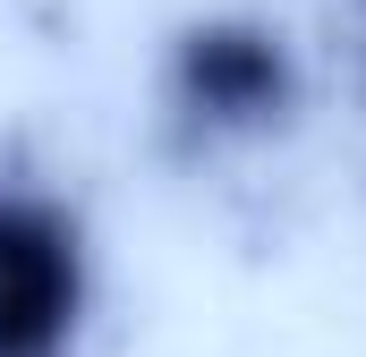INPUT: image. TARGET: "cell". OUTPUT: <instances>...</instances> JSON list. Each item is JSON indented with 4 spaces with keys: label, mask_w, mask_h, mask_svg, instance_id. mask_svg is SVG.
I'll return each mask as SVG.
<instances>
[{
    "label": "cell",
    "mask_w": 366,
    "mask_h": 357,
    "mask_svg": "<svg viewBox=\"0 0 366 357\" xmlns=\"http://www.w3.org/2000/svg\"><path fill=\"white\" fill-rule=\"evenodd\" d=\"M162 145L179 162H222L247 145H273L307 111V69L298 43L256 9H213L187 17L162 51Z\"/></svg>",
    "instance_id": "cell-1"
},
{
    "label": "cell",
    "mask_w": 366,
    "mask_h": 357,
    "mask_svg": "<svg viewBox=\"0 0 366 357\" xmlns=\"http://www.w3.org/2000/svg\"><path fill=\"white\" fill-rule=\"evenodd\" d=\"M94 323L86 213L26 171H0V357H77Z\"/></svg>",
    "instance_id": "cell-2"
},
{
    "label": "cell",
    "mask_w": 366,
    "mask_h": 357,
    "mask_svg": "<svg viewBox=\"0 0 366 357\" xmlns=\"http://www.w3.org/2000/svg\"><path fill=\"white\" fill-rule=\"evenodd\" d=\"M350 9H358V51H366V0H350Z\"/></svg>",
    "instance_id": "cell-3"
}]
</instances>
